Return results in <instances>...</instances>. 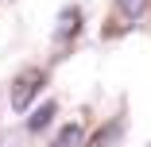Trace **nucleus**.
Returning a JSON list of instances; mask_svg holds the SVG:
<instances>
[{"instance_id":"1","label":"nucleus","mask_w":151,"mask_h":147,"mask_svg":"<svg viewBox=\"0 0 151 147\" xmlns=\"http://www.w3.org/2000/svg\"><path fill=\"white\" fill-rule=\"evenodd\" d=\"M43 85H47V77H43L39 70L23 74V77H19V81L12 85V108H16V112H27V105L35 101V93L43 89Z\"/></svg>"},{"instance_id":"5","label":"nucleus","mask_w":151,"mask_h":147,"mask_svg":"<svg viewBox=\"0 0 151 147\" xmlns=\"http://www.w3.org/2000/svg\"><path fill=\"white\" fill-rule=\"evenodd\" d=\"M120 12H124L128 19H139L147 12V0H120Z\"/></svg>"},{"instance_id":"2","label":"nucleus","mask_w":151,"mask_h":147,"mask_svg":"<svg viewBox=\"0 0 151 147\" xmlns=\"http://www.w3.org/2000/svg\"><path fill=\"white\" fill-rule=\"evenodd\" d=\"M78 27H81V8L66 4L62 12H58V23H54V35H58V39H74V35H78Z\"/></svg>"},{"instance_id":"3","label":"nucleus","mask_w":151,"mask_h":147,"mask_svg":"<svg viewBox=\"0 0 151 147\" xmlns=\"http://www.w3.org/2000/svg\"><path fill=\"white\" fill-rule=\"evenodd\" d=\"M54 108H58V105H39V112L31 116V120H27V128H31V132H43V128L50 124V116H54Z\"/></svg>"},{"instance_id":"4","label":"nucleus","mask_w":151,"mask_h":147,"mask_svg":"<svg viewBox=\"0 0 151 147\" xmlns=\"http://www.w3.org/2000/svg\"><path fill=\"white\" fill-rule=\"evenodd\" d=\"M78 143H81V128L78 124H66L62 128V139H58L54 147H78Z\"/></svg>"}]
</instances>
